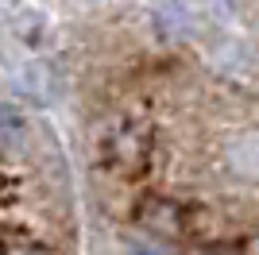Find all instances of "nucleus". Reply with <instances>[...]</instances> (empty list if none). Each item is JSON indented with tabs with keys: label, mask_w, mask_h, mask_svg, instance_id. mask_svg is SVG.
<instances>
[{
	"label": "nucleus",
	"mask_w": 259,
	"mask_h": 255,
	"mask_svg": "<svg viewBox=\"0 0 259 255\" xmlns=\"http://www.w3.org/2000/svg\"><path fill=\"white\" fill-rule=\"evenodd\" d=\"M23 255H35V251H23Z\"/></svg>",
	"instance_id": "nucleus-5"
},
{
	"label": "nucleus",
	"mask_w": 259,
	"mask_h": 255,
	"mask_svg": "<svg viewBox=\"0 0 259 255\" xmlns=\"http://www.w3.org/2000/svg\"><path fill=\"white\" fill-rule=\"evenodd\" d=\"M155 23H159L162 35H186L190 12H186L182 4H162V8H155Z\"/></svg>",
	"instance_id": "nucleus-3"
},
{
	"label": "nucleus",
	"mask_w": 259,
	"mask_h": 255,
	"mask_svg": "<svg viewBox=\"0 0 259 255\" xmlns=\"http://www.w3.org/2000/svg\"><path fill=\"white\" fill-rule=\"evenodd\" d=\"M128 255H170L162 244H155V240H136V244L128 247Z\"/></svg>",
	"instance_id": "nucleus-4"
},
{
	"label": "nucleus",
	"mask_w": 259,
	"mask_h": 255,
	"mask_svg": "<svg viewBox=\"0 0 259 255\" xmlns=\"http://www.w3.org/2000/svg\"><path fill=\"white\" fill-rule=\"evenodd\" d=\"M225 159L240 178H259V128H251V132L232 139L228 151H225Z\"/></svg>",
	"instance_id": "nucleus-1"
},
{
	"label": "nucleus",
	"mask_w": 259,
	"mask_h": 255,
	"mask_svg": "<svg viewBox=\"0 0 259 255\" xmlns=\"http://www.w3.org/2000/svg\"><path fill=\"white\" fill-rule=\"evenodd\" d=\"M23 136H27L23 116H20L12 105H4V101H0V151H16V147L23 143Z\"/></svg>",
	"instance_id": "nucleus-2"
}]
</instances>
